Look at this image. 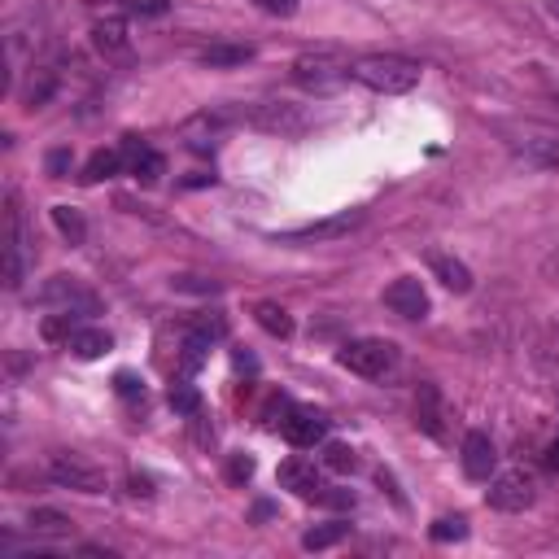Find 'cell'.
Here are the masks:
<instances>
[{"label":"cell","instance_id":"obj_16","mask_svg":"<svg viewBox=\"0 0 559 559\" xmlns=\"http://www.w3.org/2000/svg\"><path fill=\"white\" fill-rule=\"evenodd\" d=\"M127 166L123 158V149H97L88 158V166H83V184H101V180H110V175H118Z\"/></svg>","mask_w":559,"mask_h":559},{"label":"cell","instance_id":"obj_9","mask_svg":"<svg viewBox=\"0 0 559 559\" xmlns=\"http://www.w3.org/2000/svg\"><path fill=\"white\" fill-rule=\"evenodd\" d=\"M118 149H123L127 171H132L140 184H158V175L166 171V162H162L158 149H149L140 136H123V145H118Z\"/></svg>","mask_w":559,"mask_h":559},{"label":"cell","instance_id":"obj_6","mask_svg":"<svg viewBox=\"0 0 559 559\" xmlns=\"http://www.w3.org/2000/svg\"><path fill=\"white\" fill-rule=\"evenodd\" d=\"M363 223V210H341L332 214V219H319V223H306V228H289V232H276V241H341V236H350L354 228Z\"/></svg>","mask_w":559,"mask_h":559},{"label":"cell","instance_id":"obj_31","mask_svg":"<svg viewBox=\"0 0 559 559\" xmlns=\"http://www.w3.org/2000/svg\"><path fill=\"white\" fill-rule=\"evenodd\" d=\"M171 289H175V293H219V280H206V276H175Z\"/></svg>","mask_w":559,"mask_h":559},{"label":"cell","instance_id":"obj_12","mask_svg":"<svg viewBox=\"0 0 559 559\" xmlns=\"http://www.w3.org/2000/svg\"><path fill=\"white\" fill-rule=\"evenodd\" d=\"M44 302H62V311H97V297H92L75 276H53V284L40 293Z\"/></svg>","mask_w":559,"mask_h":559},{"label":"cell","instance_id":"obj_41","mask_svg":"<svg viewBox=\"0 0 559 559\" xmlns=\"http://www.w3.org/2000/svg\"><path fill=\"white\" fill-rule=\"evenodd\" d=\"M546 9H551V18H559V0H546Z\"/></svg>","mask_w":559,"mask_h":559},{"label":"cell","instance_id":"obj_28","mask_svg":"<svg viewBox=\"0 0 559 559\" xmlns=\"http://www.w3.org/2000/svg\"><path fill=\"white\" fill-rule=\"evenodd\" d=\"M324 468H332V472H354V468H359V455H354L346 442H328L324 446Z\"/></svg>","mask_w":559,"mask_h":559},{"label":"cell","instance_id":"obj_20","mask_svg":"<svg viewBox=\"0 0 559 559\" xmlns=\"http://www.w3.org/2000/svg\"><path fill=\"white\" fill-rule=\"evenodd\" d=\"M206 66H245L249 57H254V49L249 44H210V49L197 53Z\"/></svg>","mask_w":559,"mask_h":559},{"label":"cell","instance_id":"obj_21","mask_svg":"<svg viewBox=\"0 0 559 559\" xmlns=\"http://www.w3.org/2000/svg\"><path fill=\"white\" fill-rule=\"evenodd\" d=\"M40 332H44V341H49V346H62V341L70 346V337L79 332V311H57V315H49Z\"/></svg>","mask_w":559,"mask_h":559},{"label":"cell","instance_id":"obj_14","mask_svg":"<svg viewBox=\"0 0 559 559\" xmlns=\"http://www.w3.org/2000/svg\"><path fill=\"white\" fill-rule=\"evenodd\" d=\"M5 284L18 289L22 284V232H18V206L9 197V210H5Z\"/></svg>","mask_w":559,"mask_h":559},{"label":"cell","instance_id":"obj_39","mask_svg":"<svg viewBox=\"0 0 559 559\" xmlns=\"http://www.w3.org/2000/svg\"><path fill=\"white\" fill-rule=\"evenodd\" d=\"M542 463H546V468H551V472H559V442H551V446H546Z\"/></svg>","mask_w":559,"mask_h":559},{"label":"cell","instance_id":"obj_32","mask_svg":"<svg viewBox=\"0 0 559 559\" xmlns=\"http://www.w3.org/2000/svg\"><path fill=\"white\" fill-rule=\"evenodd\" d=\"M114 389H118L123 398H140V402H145V385H140L132 372H118V376H114Z\"/></svg>","mask_w":559,"mask_h":559},{"label":"cell","instance_id":"obj_30","mask_svg":"<svg viewBox=\"0 0 559 559\" xmlns=\"http://www.w3.org/2000/svg\"><path fill=\"white\" fill-rule=\"evenodd\" d=\"M193 332H197V337H206V341H223V337H228V319H223L219 311H214V315H197Z\"/></svg>","mask_w":559,"mask_h":559},{"label":"cell","instance_id":"obj_36","mask_svg":"<svg viewBox=\"0 0 559 559\" xmlns=\"http://www.w3.org/2000/svg\"><path fill=\"white\" fill-rule=\"evenodd\" d=\"M315 503H324V507H354V494L350 490H319Z\"/></svg>","mask_w":559,"mask_h":559},{"label":"cell","instance_id":"obj_1","mask_svg":"<svg viewBox=\"0 0 559 559\" xmlns=\"http://www.w3.org/2000/svg\"><path fill=\"white\" fill-rule=\"evenodd\" d=\"M354 79L363 83V88L372 92H385V97H398V92H411L415 83H420V62H411V57H394V53H376V57H359L350 70Z\"/></svg>","mask_w":559,"mask_h":559},{"label":"cell","instance_id":"obj_33","mask_svg":"<svg viewBox=\"0 0 559 559\" xmlns=\"http://www.w3.org/2000/svg\"><path fill=\"white\" fill-rule=\"evenodd\" d=\"M249 477H254V459H249V455H232V459H228V481L241 485V481H249Z\"/></svg>","mask_w":559,"mask_h":559},{"label":"cell","instance_id":"obj_2","mask_svg":"<svg viewBox=\"0 0 559 559\" xmlns=\"http://www.w3.org/2000/svg\"><path fill=\"white\" fill-rule=\"evenodd\" d=\"M337 359H341V367H350L354 376L376 380L398 363V346L394 341H380V337H363V341H346Z\"/></svg>","mask_w":559,"mask_h":559},{"label":"cell","instance_id":"obj_7","mask_svg":"<svg viewBox=\"0 0 559 559\" xmlns=\"http://www.w3.org/2000/svg\"><path fill=\"white\" fill-rule=\"evenodd\" d=\"M280 433L289 437V446L306 450V446L324 442V433H328V420H324V415H319V411L289 407V411H284V420H280Z\"/></svg>","mask_w":559,"mask_h":559},{"label":"cell","instance_id":"obj_10","mask_svg":"<svg viewBox=\"0 0 559 559\" xmlns=\"http://www.w3.org/2000/svg\"><path fill=\"white\" fill-rule=\"evenodd\" d=\"M415 424H420L428 437H437V442L446 437V398H442L437 385L415 389Z\"/></svg>","mask_w":559,"mask_h":559},{"label":"cell","instance_id":"obj_37","mask_svg":"<svg viewBox=\"0 0 559 559\" xmlns=\"http://www.w3.org/2000/svg\"><path fill=\"white\" fill-rule=\"evenodd\" d=\"M132 14H166V0H127Z\"/></svg>","mask_w":559,"mask_h":559},{"label":"cell","instance_id":"obj_18","mask_svg":"<svg viewBox=\"0 0 559 559\" xmlns=\"http://www.w3.org/2000/svg\"><path fill=\"white\" fill-rule=\"evenodd\" d=\"M92 44H97L101 53H123L127 49V22L123 18H101L97 27H92Z\"/></svg>","mask_w":559,"mask_h":559},{"label":"cell","instance_id":"obj_34","mask_svg":"<svg viewBox=\"0 0 559 559\" xmlns=\"http://www.w3.org/2000/svg\"><path fill=\"white\" fill-rule=\"evenodd\" d=\"M263 14H271V18H293L297 14V0H254Z\"/></svg>","mask_w":559,"mask_h":559},{"label":"cell","instance_id":"obj_15","mask_svg":"<svg viewBox=\"0 0 559 559\" xmlns=\"http://www.w3.org/2000/svg\"><path fill=\"white\" fill-rule=\"evenodd\" d=\"M428 267H433V276L446 284L450 293H468L472 289V271L459 263V258H450V254H433L428 258Z\"/></svg>","mask_w":559,"mask_h":559},{"label":"cell","instance_id":"obj_13","mask_svg":"<svg viewBox=\"0 0 559 559\" xmlns=\"http://www.w3.org/2000/svg\"><path fill=\"white\" fill-rule=\"evenodd\" d=\"M280 485L284 490H293L297 498H319V490H324V481H319V472H315V463H306V459H289V463H280Z\"/></svg>","mask_w":559,"mask_h":559},{"label":"cell","instance_id":"obj_29","mask_svg":"<svg viewBox=\"0 0 559 559\" xmlns=\"http://www.w3.org/2000/svg\"><path fill=\"white\" fill-rule=\"evenodd\" d=\"M206 350H210V341H206V337H197V332H188L184 354H180V367H184V372H197V367L206 363Z\"/></svg>","mask_w":559,"mask_h":559},{"label":"cell","instance_id":"obj_8","mask_svg":"<svg viewBox=\"0 0 559 559\" xmlns=\"http://www.w3.org/2000/svg\"><path fill=\"white\" fill-rule=\"evenodd\" d=\"M385 306L394 315H402V319H424L428 315V293H424V284L415 276H402V280H394L385 289Z\"/></svg>","mask_w":559,"mask_h":559},{"label":"cell","instance_id":"obj_3","mask_svg":"<svg viewBox=\"0 0 559 559\" xmlns=\"http://www.w3.org/2000/svg\"><path fill=\"white\" fill-rule=\"evenodd\" d=\"M354 70V62L341 49H315V53H302L293 62V79L306 83V88H332L341 83Z\"/></svg>","mask_w":559,"mask_h":559},{"label":"cell","instance_id":"obj_26","mask_svg":"<svg viewBox=\"0 0 559 559\" xmlns=\"http://www.w3.org/2000/svg\"><path fill=\"white\" fill-rule=\"evenodd\" d=\"M428 538H433V542H463V538H468V520H463V516H442V520H433Z\"/></svg>","mask_w":559,"mask_h":559},{"label":"cell","instance_id":"obj_22","mask_svg":"<svg viewBox=\"0 0 559 559\" xmlns=\"http://www.w3.org/2000/svg\"><path fill=\"white\" fill-rule=\"evenodd\" d=\"M27 525L35 533H49V538H66V533L75 529V525H70V516H62V511H53V507H35Z\"/></svg>","mask_w":559,"mask_h":559},{"label":"cell","instance_id":"obj_19","mask_svg":"<svg viewBox=\"0 0 559 559\" xmlns=\"http://www.w3.org/2000/svg\"><path fill=\"white\" fill-rule=\"evenodd\" d=\"M110 346H114L110 332H101V328H79L75 337H70V350H75L79 359H101Z\"/></svg>","mask_w":559,"mask_h":559},{"label":"cell","instance_id":"obj_38","mask_svg":"<svg viewBox=\"0 0 559 559\" xmlns=\"http://www.w3.org/2000/svg\"><path fill=\"white\" fill-rule=\"evenodd\" d=\"M232 363H236V372H258V359H254V354H245V350H236Z\"/></svg>","mask_w":559,"mask_h":559},{"label":"cell","instance_id":"obj_35","mask_svg":"<svg viewBox=\"0 0 559 559\" xmlns=\"http://www.w3.org/2000/svg\"><path fill=\"white\" fill-rule=\"evenodd\" d=\"M44 166H49V175H53V180H62V175L70 171V149H53V153H49V162H44Z\"/></svg>","mask_w":559,"mask_h":559},{"label":"cell","instance_id":"obj_4","mask_svg":"<svg viewBox=\"0 0 559 559\" xmlns=\"http://www.w3.org/2000/svg\"><path fill=\"white\" fill-rule=\"evenodd\" d=\"M49 477L62 485V490H79V494H105V472L97 468V463H88L83 455H70V450H62V455H53L49 463Z\"/></svg>","mask_w":559,"mask_h":559},{"label":"cell","instance_id":"obj_25","mask_svg":"<svg viewBox=\"0 0 559 559\" xmlns=\"http://www.w3.org/2000/svg\"><path fill=\"white\" fill-rule=\"evenodd\" d=\"M166 402H171V411H180V415H197L201 411V394L188 385V380H175L171 394H166Z\"/></svg>","mask_w":559,"mask_h":559},{"label":"cell","instance_id":"obj_5","mask_svg":"<svg viewBox=\"0 0 559 559\" xmlns=\"http://www.w3.org/2000/svg\"><path fill=\"white\" fill-rule=\"evenodd\" d=\"M485 498H490L494 511H525L533 507V498H538V485H533L529 472H503V477L490 481V490H485Z\"/></svg>","mask_w":559,"mask_h":559},{"label":"cell","instance_id":"obj_27","mask_svg":"<svg viewBox=\"0 0 559 559\" xmlns=\"http://www.w3.org/2000/svg\"><path fill=\"white\" fill-rule=\"evenodd\" d=\"M258 123L271 127V132H297V127H302V118L289 114V105H267V110L258 114Z\"/></svg>","mask_w":559,"mask_h":559},{"label":"cell","instance_id":"obj_17","mask_svg":"<svg viewBox=\"0 0 559 559\" xmlns=\"http://www.w3.org/2000/svg\"><path fill=\"white\" fill-rule=\"evenodd\" d=\"M254 319H258V328H263V332H271V337H280V341L293 337V319H289V311H284V306H276V302H258V306H254Z\"/></svg>","mask_w":559,"mask_h":559},{"label":"cell","instance_id":"obj_11","mask_svg":"<svg viewBox=\"0 0 559 559\" xmlns=\"http://www.w3.org/2000/svg\"><path fill=\"white\" fill-rule=\"evenodd\" d=\"M494 442H490V433H468L463 437V472H468L472 481H490L494 477Z\"/></svg>","mask_w":559,"mask_h":559},{"label":"cell","instance_id":"obj_24","mask_svg":"<svg viewBox=\"0 0 559 559\" xmlns=\"http://www.w3.org/2000/svg\"><path fill=\"white\" fill-rule=\"evenodd\" d=\"M346 533H350V525H341V520H332V525H315L302 538V546H306V551H328V546H337Z\"/></svg>","mask_w":559,"mask_h":559},{"label":"cell","instance_id":"obj_40","mask_svg":"<svg viewBox=\"0 0 559 559\" xmlns=\"http://www.w3.org/2000/svg\"><path fill=\"white\" fill-rule=\"evenodd\" d=\"M132 494H145L149 498L153 494V481L149 477H132Z\"/></svg>","mask_w":559,"mask_h":559},{"label":"cell","instance_id":"obj_23","mask_svg":"<svg viewBox=\"0 0 559 559\" xmlns=\"http://www.w3.org/2000/svg\"><path fill=\"white\" fill-rule=\"evenodd\" d=\"M53 223H57V232H62L70 245H83V236H88V223H83V214L70 210V206H53Z\"/></svg>","mask_w":559,"mask_h":559}]
</instances>
